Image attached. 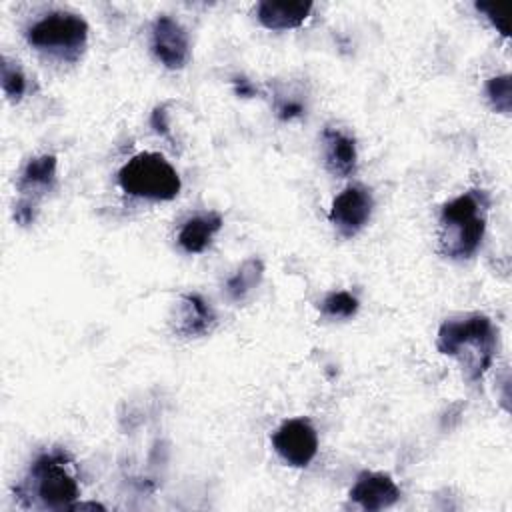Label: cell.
I'll return each mask as SVG.
<instances>
[{"label": "cell", "mask_w": 512, "mask_h": 512, "mask_svg": "<svg viewBox=\"0 0 512 512\" xmlns=\"http://www.w3.org/2000/svg\"><path fill=\"white\" fill-rule=\"evenodd\" d=\"M36 212H38V204H32L28 200H18L14 204V220L20 224V226H28L36 220Z\"/></svg>", "instance_id": "obj_21"}, {"label": "cell", "mask_w": 512, "mask_h": 512, "mask_svg": "<svg viewBox=\"0 0 512 512\" xmlns=\"http://www.w3.org/2000/svg\"><path fill=\"white\" fill-rule=\"evenodd\" d=\"M118 186L128 196L164 202L180 194L182 180L160 152H140L118 170Z\"/></svg>", "instance_id": "obj_5"}, {"label": "cell", "mask_w": 512, "mask_h": 512, "mask_svg": "<svg viewBox=\"0 0 512 512\" xmlns=\"http://www.w3.org/2000/svg\"><path fill=\"white\" fill-rule=\"evenodd\" d=\"M216 314L200 294H182L174 306L172 330L180 338H200L212 332Z\"/></svg>", "instance_id": "obj_9"}, {"label": "cell", "mask_w": 512, "mask_h": 512, "mask_svg": "<svg viewBox=\"0 0 512 512\" xmlns=\"http://www.w3.org/2000/svg\"><path fill=\"white\" fill-rule=\"evenodd\" d=\"M234 94L238 98H254L258 94V88L246 76H236L234 78Z\"/></svg>", "instance_id": "obj_23"}, {"label": "cell", "mask_w": 512, "mask_h": 512, "mask_svg": "<svg viewBox=\"0 0 512 512\" xmlns=\"http://www.w3.org/2000/svg\"><path fill=\"white\" fill-rule=\"evenodd\" d=\"M358 308H360L358 298L348 290L326 294L318 306L320 314L330 320H348L358 312Z\"/></svg>", "instance_id": "obj_16"}, {"label": "cell", "mask_w": 512, "mask_h": 512, "mask_svg": "<svg viewBox=\"0 0 512 512\" xmlns=\"http://www.w3.org/2000/svg\"><path fill=\"white\" fill-rule=\"evenodd\" d=\"M322 156L326 170L336 178H348L356 170L358 152L356 140L348 132L336 126L322 130Z\"/></svg>", "instance_id": "obj_11"}, {"label": "cell", "mask_w": 512, "mask_h": 512, "mask_svg": "<svg viewBox=\"0 0 512 512\" xmlns=\"http://www.w3.org/2000/svg\"><path fill=\"white\" fill-rule=\"evenodd\" d=\"M486 96L492 104V108L500 114H510L512 110V80L510 74L494 76L486 82Z\"/></svg>", "instance_id": "obj_19"}, {"label": "cell", "mask_w": 512, "mask_h": 512, "mask_svg": "<svg viewBox=\"0 0 512 512\" xmlns=\"http://www.w3.org/2000/svg\"><path fill=\"white\" fill-rule=\"evenodd\" d=\"M274 112L282 122L302 118L306 114V98L302 92L278 90L274 92Z\"/></svg>", "instance_id": "obj_18"}, {"label": "cell", "mask_w": 512, "mask_h": 512, "mask_svg": "<svg viewBox=\"0 0 512 512\" xmlns=\"http://www.w3.org/2000/svg\"><path fill=\"white\" fill-rule=\"evenodd\" d=\"M28 44L42 56L74 64L88 42V24L74 12L56 10L32 22L26 30Z\"/></svg>", "instance_id": "obj_4"}, {"label": "cell", "mask_w": 512, "mask_h": 512, "mask_svg": "<svg viewBox=\"0 0 512 512\" xmlns=\"http://www.w3.org/2000/svg\"><path fill=\"white\" fill-rule=\"evenodd\" d=\"M72 464V456L64 448H52L38 454L24 480L14 488V498L24 508L70 510L80 496Z\"/></svg>", "instance_id": "obj_1"}, {"label": "cell", "mask_w": 512, "mask_h": 512, "mask_svg": "<svg viewBox=\"0 0 512 512\" xmlns=\"http://www.w3.org/2000/svg\"><path fill=\"white\" fill-rule=\"evenodd\" d=\"M476 10L482 12L490 20V24L496 28V32H500L504 38H508V26L504 22V16L494 6L486 4V2H476Z\"/></svg>", "instance_id": "obj_20"}, {"label": "cell", "mask_w": 512, "mask_h": 512, "mask_svg": "<svg viewBox=\"0 0 512 512\" xmlns=\"http://www.w3.org/2000/svg\"><path fill=\"white\" fill-rule=\"evenodd\" d=\"M312 12L308 0H262L256 6L258 22L268 30H290L306 22Z\"/></svg>", "instance_id": "obj_13"}, {"label": "cell", "mask_w": 512, "mask_h": 512, "mask_svg": "<svg viewBox=\"0 0 512 512\" xmlns=\"http://www.w3.org/2000/svg\"><path fill=\"white\" fill-rule=\"evenodd\" d=\"M372 210H374L372 192L364 186L352 184L332 200L328 220L338 230L340 236L352 238L368 224Z\"/></svg>", "instance_id": "obj_7"}, {"label": "cell", "mask_w": 512, "mask_h": 512, "mask_svg": "<svg viewBox=\"0 0 512 512\" xmlns=\"http://www.w3.org/2000/svg\"><path fill=\"white\" fill-rule=\"evenodd\" d=\"M0 82L6 98L10 102H20L26 92V76L20 68V64L8 56H2L0 64Z\"/></svg>", "instance_id": "obj_17"}, {"label": "cell", "mask_w": 512, "mask_h": 512, "mask_svg": "<svg viewBox=\"0 0 512 512\" xmlns=\"http://www.w3.org/2000/svg\"><path fill=\"white\" fill-rule=\"evenodd\" d=\"M150 48L158 62L170 70H180L190 60V38L186 28L168 14H160L152 22Z\"/></svg>", "instance_id": "obj_8"}, {"label": "cell", "mask_w": 512, "mask_h": 512, "mask_svg": "<svg viewBox=\"0 0 512 512\" xmlns=\"http://www.w3.org/2000/svg\"><path fill=\"white\" fill-rule=\"evenodd\" d=\"M70 510H104V506L96 502H74Z\"/></svg>", "instance_id": "obj_24"}, {"label": "cell", "mask_w": 512, "mask_h": 512, "mask_svg": "<svg viewBox=\"0 0 512 512\" xmlns=\"http://www.w3.org/2000/svg\"><path fill=\"white\" fill-rule=\"evenodd\" d=\"M488 208L490 198L482 188L466 190L442 206L438 244L446 258L466 260L478 252L486 232Z\"/></svg>", "instance_id": "obj_3"}, {"label": "cell", "mask_w": 512, "mask_h": 512, "mask_svg": "<svg viewBox=\"0 0 512 512\" xmlns=\"http://www.w3.org/2000/svg\"><path fill=\"white\" fill-rule=\"evenodd\" d=\"M264 262L256 256L244 260L240 268L226 280L224 290L232 302H244L262 282Z\"/></svg>", "instance_id": "obj_15"}, {"label": "cell", "mask_w": 512, "mask_h": 512, "mask_svg": "<svg viewBox=\"0 0 512 512\" xmlns=\"http://www.w3.org/2000/svg\"><path fill=\"white\" fill-rule=\"evenodd\" d=\"M150 124L152 128L162 134V136H168V130H170V124H168V112H166V104H160L154 108L152 116H150Z\"/></svg>", "instance_id": "obj_22"}, {"label": "cell", "mask_w": 512, "mask_h": 512, "mask_svg": "<svg viewBox=\"0 0 512 512\" xmlns=\"http://www.w3.org/2000/svg\"><path fill=\"white\" fill-rule=\"evenodd\" d=\"M56 164L58 162L54 154H40L30 158L16 180L20 198L38 204L42 196L52 192L56 188Z\"/></svg>", "instance_id": "obj_12"}, {"label": "cell", "mask_w": 512, "mask_h": 512, "mask_svg": "<svg viewBox=\"0 0 512 512\" xmlns=\"http://www.w3.org/2000/svg\"><path fill=\"white\" fill-rule=\"evenodd\" d=\"M222 224H224V220L218 212L196 214L180 226L178 238H176L178 246L186 254H200L210 246L212 238L220 232Z\"/></svg>", "instance_id": "obj_14"}, {"label": "cell", "mask_w": 512, "mask_h": 512, "mask_svg": "<svg viewBox=\"0 0 512 512\" xmlns=\"http://www.w3.org/2000/svg\"><path fill=\"white\" fill-rule=\"evenodd\" d=\"M348 496L362 510L376 512L394 506L400 500V488L384 472H362L358 474Z\"/></svg>", "instance_id": "obj_10"}, {"label": "cell", "mask_w": 512, "mask_h": 512, "mask_svg": "<svg viewBox=\"0 0 512 512\" xmlns=\"http://www.w3.org/2000/svg\"><path fill=\"white\" fill-rule=\"evenodd\" d=\"M436 348L440 354L458 360L468 382H478L494 362L498 330L484 314L446 320L438 328Z\"/></svg>", "instance_id": "obj_2"}, {"label": "cell", "mask_w": 512, "mask_h": 512, "mask_svg": "<svg viewBox=\"0 0 512 512\" xmlns=\"http://www.w3.org/2000/svg\"><path fill=\"white\" fill-rule=\"evenodd\" d=\"M272 446L288 466L306 468L318 452V434L308 418H290L274 430Z\"/></svg>", "instance_id": "obj_6"}]
</instances>
